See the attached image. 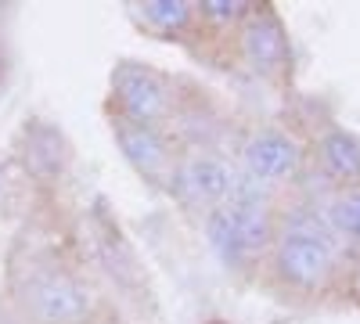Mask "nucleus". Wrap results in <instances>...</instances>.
<instances>
[{"label": "nucleus", "mask_w": 360, "mask_h": 324, "mask_svg": "<svg viewBox=\"0 0 360 324\" xmlns=\"http://www.w3.org/2000/svg\"><path fill=\"white\" fill-rule=\"evenodd\" d=\"M278 223L270 216V191L266 184L252 181L249 173H238L227 202L205 213V242L217 252L224 267L242 271L256 263L266 249H274Z\"/></svg>", "instance_id": "1"}, {"label": "nucleus", "mask_w": 360, "mask_h": 324, "mask_svg": "<svg viewBox=\"0 0 360 324\" xmlns=\"http://www.w3.org/2000/svg\"><path fill=\"white\" fill-rule=\"evenodd\" d=\"M274 271L285 285L317 292L335 274V242L303 231H278L274 238Z\"/></svg>", "instance_id": "2"}, {"label": "nucleus", "mask_w": 360, "mask_h": 324, "mask_svg": "<svg viewBox=\"0 0 360 324\" xmlns=\"http://www.w3.org/2000/svg\"><path fill=\"white\" fill-rule=\"evenodd\" d=\"M25 306L40 324H86L94 296L69 271H37L25 285Z\"/></svg>", "instance_id": "3"}, {"label": "nucleus", "mask_w": 360, "mask_h": 324, "mask_svg": "<svg viewBox=\"0 0 360 324\" xmlns=\"http://www.w3.org/2000/svg\"><path fill=\"white\" fill-rule=\"evenodd\" d=\"M234 169L213 155V152H191L184 155L176 166H173V181L169 188L176 191L180 202L195 205V209H217L220 202H227L231 195V184H234Z\"/></svg>", "instance_id": "4"}, {"label": "nucleus", "mask_w": 360, "mask_h": 324, "mask_svg": "<svg viewBox=\"0 0 360 324\" xmlns=\"http://www.w3.org/2000/svg\"><path fill=\"white\" fill-rule=\"evenodd\" d=\"M112 91L119 101V112L130 115L137 123H159L169 112V86L159 72L137 62H123L112 72Z\"/></svg>", "instance_id": "5"}, {"label": "nucleus", "mask_w": 360, "mask_h": 324, "mask_svg": "<svg viewBox=\"0 0 360 324\" xmlns=\"http://www.w3.org/2000/svg\"><path fill=\"white\" fill-rule=\"evenodd\" d=\"M112 134L119 141V148H123L127 162L144 176V181H152V184H166L173 181V155H169V144L166 137L159 134V127L152 123H137L130 119V115L119 112L115 119H112Z\"/></svg>", "instance_id": "6"}, {"label": "nucleus", "mask_w": 360, "mask_h": 324, "mask_svg": "<svg viewBox=\"0 0 360 324\" xmlns=\"http://www.w3.org/2000/svg\"><path fill=\"white\" fill-rule=\"evenodd\" d=\"M242 159H245V173L252 176V181L270 188V184L288 181V176L299 169L303 152H299V144L288 134H281V130H259V134H252L245 141Z\"/></svg>", "instance_id": "7"}, {"label": "nucleus", "mask_w": 360, "mask_h": 324, "mask_svg": "<svg viewBox=\"0 0 360 324\" xmlns=\"http://www.w3.org/2000/svg\"><path fill=\"white\" fill-rule=\"evenodd\" d=\"M242 54L252 72H278L288 58V37L270 11H249L242 29Z\"/></svg>", "instance_id": "8"}, {"label": "nucleus", "mask_w": 360, "mask_h": 324, "mask_svg": "<svg viewBox=\"0 0 360 324\" xmlns=\"http://www.w3.org/2000/svg\"><path fill=\"white\" fill-rule=\"evenodd\" d=\"M317 155H321V166L335 181H360V137L356 134L332 127L317 141Z\"/></svg>", "instance_id": "9"}, {"label": "nucleus", "mask_w": 360, "mask_h": 324, "mask_svg": "<svg viewBox=\"0 0 360 324\" xmlns=\"http://www.w3.org/2000/svg\"><path fill=\"white\" fill-rule=\"evenodd\" d=\"M328 223L339 238L360 245V188H342L332 202H328Z\"/></svg>", "instance_id": "10"}, {"label": "nucleus", "mask_w": 360, "mask_h": 324, "mask_svg": "<svg viewBox=\"0 0 360 324\" xmlns=\"http://www.w3.org/2000/svg\"><path fill=\"white\" fill-rule=\"evenodd\" d=\"M141 15H144V22L162 29V33H173V29L188 25L191 4H184V0H148V4H141Z\"/></svg>", "instance_id": "11"}, {"label": "nucleus", "mask_w": 360, "mask_h": 324, "mask_svg": "<svg viewBox=\"0 0 360 324\" xmlns=\"http://www.w3.org/2000/svg\"><path fill=\"white\" fill-rule=\"evenodd\" d=\"M198 8H202V18L220 22V25H231V22L249 15V4H242V0H205Z\"/></svg>", "instance_id": "12"}, {"label": "nucleus", "mask_w": 360, "mask_h": 324, "mask_svg": "<svg viewBox=\"0 0 360 324\" xmlns=\"http://www.w3.org/2000/svg\"><path fill=\"white\" fill-rule=\"evenodd\" d=\"M0 184H4V169H0Z\"/></svg>", "instance_id": "13"}]
</instances>
